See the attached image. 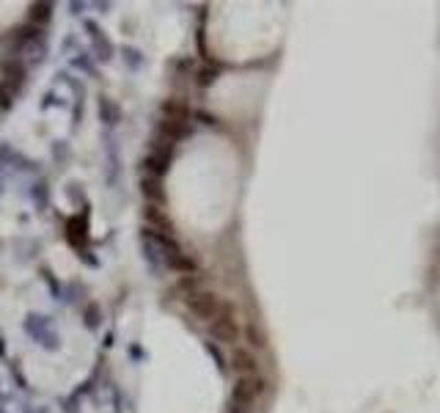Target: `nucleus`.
<instances>
[{"label":"nucleus","instance_id":"nucleus-1","mask_svg":"<svg viewBox=\"0 0 440 413\" xmlns=\"http://www.w3.org/2000/svg\"><path fill=\"white\" fill-rule=\"evenodd\" d=\"M184 303H187V309L193 311L198 320H204V322H212V320H218L223 309H226V303L215 295V292H207V289H198V292H193L190 298H184Z\"/></svg>","mask_w":440,"mask_h":413},{"label":"nucleus","instance_id":"nucleus-2","mask_svg":"<svg viewBox=\"0 0 440 413\" xmlns=\"http://www.w3.org/2000/svg\"><path fill=\"white\" fill-rule=\"evenodd\" d=\"M261 391H264V380H261L259 375H254V378H237L234 391H232V400H234V405H237V411L254 405L261 397Z\"/></svg>","mask_w":440,"mask_h":413},{"label":"nucleus","instance_id":"nucleus-3","mask_svg":"<svg viewBox=\"0 0 440 413\" xmlns=\"http://www.w3.org/2000/svg\"><path fill=\"white\" fill-rule=\"evenodd\" d=\"M209 334L215 336L218 342H226V344H234L239 339V325H237V320H234V314L229 311V306L223 309V314L218 320L209 322Z\"/></svg>","mask_w":440,"mask_h":413},{"label":"nucleus","instance_id":"nucleus-4","mask_svg":"<svg viewBox=\"0 0 440 413\" xmlns=\"http://www.w3.org/2000/svg\"><path fill=\"white\" fill-rule=\"evenodd\" d=\"M232 369L237 372V378H254V375H259V361H256V356H254L251 350L234 347Z\"/></svg>","mask_w":440,"mask_h":413},{"label":"nucleus","instance_id":"nucleus-5","mask_svg":"<svg viewBox=\"0 0 440 413\" xmlns=\"http://www.w3.org/2000/svg\"><path fill=\"white\" fill-rule=\"evenodd\" d=\"M143 218L149 223V232L152 234H174V226H171V218L165 209H160L155 204H146L143 209Z\"/></svg>","mask_w":440,"mask_h":413},{"label":"nucleus","instance_id":"nucleus-6","mask_svg":"<svg viewBox=\"0 0 440 413\" xmlns=\"http://www.w3.org/2000/svg\"><path fill=\"white\" fill-rule=\"evenodd\" d=\"M187 116H190V107L182 100H177V97L162 103V119H168V122H187Z\"/></svg>","mask_w":440,"mask_h":413},{"label":"nucleus","instance_id":"nucleus-7","mask_svg":"<svg viewBox=\"0 0 440 413\" xmlns=\"http://www.w3.org/2000/svg\"><path fill=\"white\" fill-rule=\"evenodd\" d=\"M3 75H6V80H23V75H25V69H23V64H11V61H6L3 64Z\"/></svg>","mask_w":440,"mask_h":413}]
</instances>
